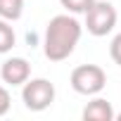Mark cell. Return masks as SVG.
Masks as SVG:
<instances>
[{
    "label": "cell",
    "mask_w": 121,
    "mask_h": 121,
    "mask_svg": "<svg viewBox=\"0 0 121 121\" xmlns=\"http://www.w3.org/2000/svg\"><path fill=\"white\" fill-rule=\"evenodd\" d=\"M81 38V24L69 17V14H57L50 19L48 29H45V57L50 62H62L67 59L76 43Z\"/></svg>",
    "instance_id": "1"
},
{
    "label": "cell",
    "mask_w": 121,
    "mask_h": 121,
    "mask_svg": "<svg viewBox=\"0 0 121 121\" xmlns=\"http://www.w3.org/2000/svg\"><path fill=\"white\" fill-rule=\"evenodd\" d=\"M107 86V74L97 64H78L71 71V88L81 95H95Z\"/></svg>",
    "instance_id": "2"
},
{
    "label": "cell",
    "mask_w": 121,
    "mask_h": 121,
    "mask_svg": "<svg viewBox=\"0 0 121 121\" xmlns=\"http://www.w3.org/2000/svg\"><path fill=\"white\" fill-rule=\"evenodd\" d=\"M22 100L26 104V109L31 112H43L55 102V86L48 78H33L24 83L22 90Z\"/></svg>",
    "instance_id": "3"
},
{
    "label": "cell",
    "mask_w": 121,
    "mask_h": 121,
    "mask_svg": "<svg viewBox=\"0 0 121 121\" xmlns=\"http://www.w3.org/2000/svg\"><path fill=\"white\" fill-rule=\"evenodd\" d=\"M116 26V10L107 0H95V5L86 12V29L93 36H107Z\"/></svg>",
    "instance_id": "4"
},
{
    "label": "cell",
    "mask_w": 121,
    "mask_h": 121,
    "mask_svg": "<svg viewBox=\"0 0 121 121\" xmlns=\"http://www.w3.org/2000/svg\"><path fill=\"white\" fill-rule=\"evenodd\" d=\"M0 76H3V81L7 86H24L29 81V76H31V64L24 57H12L3 64Z\"/></svg>",
    "instance_id": "5"
},
{
    "label": "cell",
    "mask_w": 121,
    "mask_h": 121,
    "mask_svg": "<svg viewBox=\"0 0 121 121\" xmlns=\"http://www.w3.org/2000/svg\"><path fill=\"white\" fill-rule=\"evenodd\" d=\"M112 119H114V109L102 97L88 102L86 109H83V121H112Z\"/></svg>",
    "instance_id": "6"
},
{
    "label": "cell",
    "mask_w": 121,
    "mask_h": 121,
    "mask_svg": "<svg viewBox=\"0 0 121 121\" xmlns=\"http://www.w3.org/2000/svg\"><path fill=\"white\" fill-rule=\"evenodd\" d=\"M24 12V0H0V17L7 19V22H14L19 19Z\"/></svg>",
    "instance_id": "7"
},
{
    "label": "cell",
    "mask_w": 121,
    "mask_h": 121,
    "mask_svg": "<svg viewBox=\"0 0 121 121\" xmlns=\"http://www.w3.org/2000/svg\"><path fill=\"white\" fill-rule=\"evenodd\" d=\"M14 48V31L7 19H0V52H10Z\"/></svg>",
    "instance_id": "8"
},
{
    "label": "cell",
    "mask_w": 121,
    "mask_h": 121,
    "mask_svg": "<svg viewBox=\"0 0 121 121\" xmlns=\"http://www.w3.org/2000/svg\"><path fill=\"white\" fill-rule=\"evenodd\" d=\"M62 3V7L71 14H81V12H88L93 5H95V0H59Z\"/></svg>",
    "instance_id": "9"
},
{
    "label": "cell",
    "mask_w": 121,
    "mask_h": 121,
    "mask_svg": "<svg viewBox=\"0 0 121 121\" xmlns=\"http://www.w3.org/2000/svg\"><path fill=\"white\" fill-rule=\"evenodd\" d=\"M109 55H112L114 62L121 67V33L114 36V40H112V45H109Z\"/></svg>",
    "instance_id": "10"
},
{
    "label": "cell",
    "mask_w": 121,
    "mask_h": 121,
    "mask_svg": "<svg viewBox=\"0 0 121 121\" xmlns=\"http://www.w3.org/2000/svg\"><path fill=\"white\" fill-rule=\"evenodd\" d=\"M10 104H12V97H10L7 88L0 86V116H5V114L10 112Z\"/></svg>",
    "instance_id": "11"
},
{
    "label": "cell",
    "mask_w": 121,
    "mask_h": 121,
    "mask_svg": "<svg viewBox=\"0 0 121 121\" xmlns=\"http://www.w3.org/2000/svg\"><path fill=\"white\" fill-rule=\"evenodd\" d=\"M116 119H119V121H121V114H119V116H116Z\"/></svg>",
    "instance_id": "12"
}]
</instances>
